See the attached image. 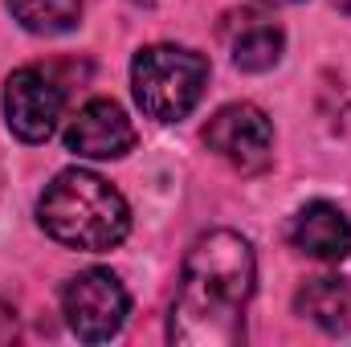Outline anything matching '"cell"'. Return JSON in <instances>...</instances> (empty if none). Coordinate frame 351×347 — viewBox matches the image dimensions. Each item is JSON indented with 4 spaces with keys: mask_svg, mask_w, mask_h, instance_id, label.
<instances>
[{
    "mask_svg": "<svg viewBox=\"0 0 351 347\" xmlns=\"http://www.w3.org/2000/svg\"><path fill=\"white\" fill-rule=\"evenodd\" d=\"M258 261L241 233H200L184 258L168 339L180 347H237L245 339V307L254 298Z\"/></svg>",
    "mask_w": 351,
    "mask_h": 347,
    "instance_id": "1",
    "label": "cell"
},
{
    "mask_svg": "<svg viewBox=\"0 0 351 347\" xmlns=\"http://www.w3.org/2000/svg\"><path fill=\"white\" fill-rule=\"evenodd\" d=\"M37 221L53 241H62L70 250L102 254L127 237L131 208H127L123 192L114 184H106L98 172L66 168L53 176V184H45Z\"/></svg>",
    "mask_w": 351,
    "mask_h": 347,
    "instance_id": "2",
    "label": "cell"
},
{
    "mask_svg": "<svg viewBox=\"0 0 351 347\" xmlns=\"http://www.w3.org/2000/svg\"><path fill=\"white\" fill-rule=\"evenodd\" d=\"M208 86V62L184 45H147L131 62V90L147 119H184Z\"/></svg>",
    "mask_w": 351,
    "mask_h": 347,
    "instance_id": "3",
    "label": "cell"
},
{
    "mask_svg": "<svg viewBox=\"0 0 351 347\" xmlns=\"http://www.w3.org/2000/svg\"><path fill=\"white\" fill-rule=\"evenodd\" d=\"M62 311H66V323H70V331L78 339L106 344V339H114L123 331L131 298H127L123 282L110 270H82L62 290Z\"/></svg>",
    "mask_w": 351,
    "mask_h": 347,
    "instance_id": "4",
    "label": "cell"
},
{
    "mask_svg": "<svg viewBox=\"0 0 351 347\" xmlns=\"http://www.w3.org/2000/svg\"><path fill=\"white\" fill-rule=\"evenodd\" d=\"M204 143H208V152H217L241 176L265 172L269 160H274V127H269L265 110L254 106V102L221 106L204 127Z\"/></svg>",
    "mask_w": 351,
    "mask_h": 347,
    "instance_id": "5",
    "label": "cell"
},
{
    "mask_svg": "<svg viewBox=\"0 0 351 347\" xmlns=\"http://www.w3.org/2000/svg\"><path fill=\"white\" fill-rule=\"evenodd\" d=\"M62 106H66V90L41 66H21L4 82V119H8V131L16 139H25V143H45L58 131Z\"/></svg>",
    "mask_w": 351,
    "mask_h": 347,
    "instance_id": "6",
    "label": "cell"
},
{
    "mask_svg": "<svg viewBox=\"0 0 351 347\" xmlns=\"http://www.w3.org/2000/svg\"><path fill=\"white\" fill-rule=\"evenodd\" d=\"M66 147L82 160H119L135 147V127H131V119L119 102L94 98L70 119Z\"/></svg>",
    "mask_w": 351,
    "mask_h": 347,
    "instance_id": "7",
    "label": "cell"
},
{
    "mask_svg": "<svg viewBox=\"0 0 351 347\" xmlns=\"http://www.w3.org/2000/svg\"><path fill=\"white\" fill-rule=\"evenodd\" d=\"M221 41L229 45L233 53V66L245 70V74H265L282 62V49H286V33L262 16L254 8H241V12H229L225 25H221Z\"/></svg>",
    "mask_w": 351,
    "mask_h": 347,
    "instance_id": "8",
    "label": "cell"
},
{
    "mask_svg": "<svg viewBox=\"0 0 351 347\" xmlns=\"http://www.w3.org/2000/svg\"><path fill=\"white\" fill-rule=\"evenodd\" d=\"M290 246L315 261H343L351 254V221L331 200H311L290 221Z\"/></svg>",
    "mask_w": 351,
    "mask_h": 347,
    "instance_id": "9",
    "label": "cell"
},
{
    "mask_svg": "<svg viewBox=\"0 0 351 347\" xmlns=\"http://www.w3.org/2000/svg\"><path fill=\"white\" fill-rule=\"evenodd\" d=\"M294 311L302 319H311L323 331H348L351 323V286L343 278H311L298 294H294Z\"/></svg>",
    "mask_w": 351,
    "mask_h": 347,
    "instance_id": "10",
    "label": "cell"
},
{
    "mask_svg": "<svg viewBox=\"0 0 351 347\" xmlns=\"http://www.w3.org/2000/svg\"><path fill=\"white\" fill-rule=\"evenodd\" d=\"M8 12L37 37H62L78 29L82 0H8Z\"/></svg>",
    "mask_w": 351,
    "mask_h": 347,
    "instance_id": "11",
    "label": "cell"
},
{
    "mask_svg": "<svg viewBox=\"0 0 351 347\" xmlns=\"http://www.w3.org/2000/svg\"><path fill=\"white\" fill-rule=\"evenodd\" d=\"M331 4H335L339 12H348V16H351V0H331Z\"/></svg>",
    "mask_w": 351,
    "mask_h": 347,
    "instance_id": "12",
    "label": "cell"
},
{
    "mask_svg": "<svg viewBox=\"0 0 351 347\" xmlns=\"http://www.w3.org/2000/svg\"><path fill=\"white\" fill-rule=\"evenodd\" d=\"M262 4H298V0H262Z\"/></svg>",
    "mask_w": 351,
    "mask_h": 347,
    "instance_id": "13",
    "label": "cell"
}]
</instances>
